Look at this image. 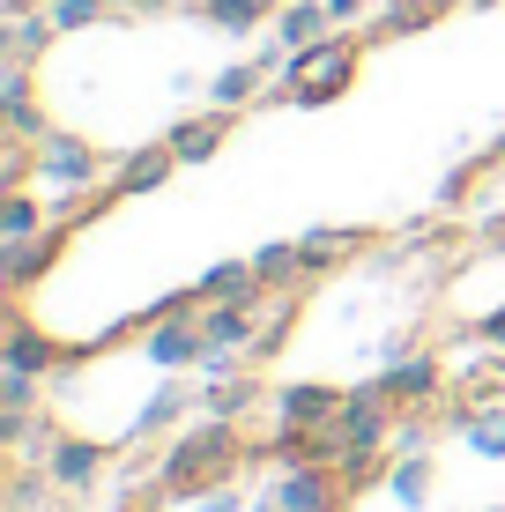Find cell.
<instances>
[{"instance_id":"obj_1","label":"cell","mask_w":505,"mask_h":512,"mask_svg":"<svg viewBox=\"0 0 505 512\" xmlns=\"http://www.w3.org/2000/svg\"><path fill=\"white\" fill-rule=\"evenodd\" d=\"M238 461H246V431H238V416H208V423H194V431H179L164 446V461H156V498L194 505L208 483L238 475Z\"/></svg>"},{"instance_id":"obj_2","label":"cell","mask_w":505,"mask_h":512,"mask_svg":"<svg viewBox=\"0 0 505 512\" xmlns=\"http://www.w3.org/2000/svg\"><path fill=\"white\" fill-rule=\"evenodd\" d=\"M268 498L283 512H342L350 498V483L335 475V461H283L268 475Z\"/></svg>"},{"instance_id":"obj_3","label":"cell","mask_w":505,"mask_h":512,"mask_svg":"<svg viewBox=\"0 0 505 512\" xmlns=\"http://www.w3.org/2000/svg\"><path fill=\"white\" fill-rule=\"evenodd\" d=\"M394 423H402V401H394L379 379H364V386H350V394H342V416H335V431L350 438V446L379 453V446L394 438Z\"/></svg>"},{"instance_id":"obj_4","label":"cell","mask_w":505,"mask_h":512,"mask_svg":"<svg viewBox=\"0 0 505 512\" xmlns=\"http://www.w3.org/2000/svg\"><path fill=\"white\" fill-rule=\"evenodd\" d=\"M142 357L156 364V372H201V357H208L201 312H171V320H149V334H142Z\"/></svg>"},{"instance_id":"obj_5","label":"cell","mask_w":505,"mask_h":512,"mask_svg":"<svg viewBox=\"0 0 505 512\" xmlns=\"http://www.w3.org/2000/svg\"><path fill=\"white\" fill-rule=\"evenodd\" d=\"M67 238H75V223H52V231H38V238H15V245H0V282H8V290H30L38 275H52V268H60Z\"/></svg>"},{"instance_id":"obj_6","label":"cell","mask_w":505,"mask_h":512,"mask_svg":"<svg viewBox=\"0 0 505 512\" xmlns=\"http://www.w3.org/2000/svg\"><path fill=\"white\" fill-rule=\"evenodd\" d=\"M60 364H82V349H60L52 334H38L23 312H8V349H0V372H60Z\"/></svg>"},{"instance_id":"obj_7","label":"cell","mask_w":505,"mask_h":512,"mask_svg":"<svg viewBox=\"0 0 505 512\" xmlns=\"http://www.w3.org/2000/svg\"><path fill=\"white\" fill-rule=\"evenodd\" d=\"M104 438H75V431H60L45 446V468H52V483L67 490V498H75V490H97V475H104Z\"/></svg>"},{"instance_id":"obj_8","label":"cell","mask_w":505,"mask_h":512,"mask_svg":"<svg viewBox=\"0 0 505 512\" xmlns=\"http://www.w3.org/2000/svg\"><path fill=\"white\" fill-rule=\"evenodd\" d=\"M179 416H194V386H186V372H164L156 379V394L142 401V416L119 431V446H142V438H156V431H171Z\"/></svg>"},{"instance_id":"obj_9","label":"cell","mask_w":505,"mask_h":512,"mask_svg":"<svg viewBox=\"0 0 505 512\" xmlns=\"http://www.w3.org/2000/svg\"><path fill=\"white\" fill-rule=\"evenodd\" d=\"M379 386H387V394L402 401V409H431V401L446 394V364L416 349V357H394L387 372H379Z\"/></svg>"},{"instance_id":"obj_10","label":"cell","mask_w":505,"mask_h":512,"mask_svg":"<svg viewBox=\"0 0 505 512\" xmlns=\"http://www.w3.org/2000/svg\"><path fill=\"white\" fill-rule=\"evenodd\" d=\"M260 305H238V297H223V305H201V334L208 349H238V357H253L260 349Z\"/></svg>"},{"instance_id":"obj_11","label":"cell","mask_w":505,"mask_h":512,"mask_svg":"<svg viewBox=\"0 0 505 512\" xmlns=\"http://www.w3.org/2000/svg\"><path fill=\"white\" fill-rule=\"evenodd\" d=\"M179 171V156H171V141H156V149H134V156H119V171L104 186H112V201H134V193H156Z\"/></svg>"},{"instance_id":"obj_12","label":"cell","mask_w":505,"mask_h":512,"mask_svg":"<svg viewBox=\"0 0 505 512\" xmlns=\"http://www.w3.org/2000/svg\"><path fill=\"white\" fill-rule=\"evenodd\" d=\"M194 290H201V305H223V297H238V305H268V297H275L268 282H260L253 260H216V268H208Z\"/></svg>"},{"instance_id":"obj_13","label":"cell","mask_w":505,"mask_h":512,"mask_svg":"<svg viewBox=\"0 0 505 512\" xmlns=\"http://www.w3.org/2000/svg\"><path fill=\"white\" fill-rule=\"evenodd\" d=\"M268 75H275V67L260 60V52H253V60H231L216 82H208V104H216V112H246V104H260Z\"/></svg>"},{"instance_id":"obj_14","label":"cell","mask_w":505,"mask_h":512,"mask_svg":"<svg viewBox=\"0 0 505 512\" xmlns=\"http://www.w3.org/2000/svg\"><path fill=\"white\" fill-rule=\"evenodd\" d=\"M275 416L298 423V431H320V423H335V416H342V394H335V386L298 379V386H283V394H275Z\"/></svg>"},{"instance_id":"obj_15","label":"cell","mask_w":505,"mask_h":512,"mask_svg":"<svg viewBox=\"0 0 505 512\" xmlns=\"http://www.w3.org/2000/svg\"><path fill=\"white\" fill-rule=\"evenodd\" d=\"M164 141H171V156H179V164H208V156H216L223 141H231V112H201V119H179V127H171Z\"/></svg>"},{"instance_id":"obj_16","label":"cell","mask_w":505,"mask_h":512,"mask_svg":"<svg viewBox=\"0 0 505 512\" xmlns=\"http://www.w3.org/2000/svg\"><path fill=\"white\" fill-rule=\"evenodd\" d=\"M275 45H290V52H305V45H320L327 30H335V15H327V0H283V15H275Z\"/></svg>"},{"instance_id":"obj_17","label":"cell","mask_w":505,"mask_h":512,"mask_svg":"<svg viewBox=\"0 0 505 512\" xmlns=\"http://www.w3.org/2000/svg\"><path fill=\"white\" fill-rule=\"evenodd\" d=\"M275 15H283V0H201V23L231 30V38H253V30H268Z\"/></svg>"},{"instance_id":"obj_18","label":"cell","mask_w":505,"mask_h":512,"mask_svg":"<svg viewBox=\"0 0 505 512\" xmlns=\"http://www.w3.org/2000/svg\"><path fill=\"white\" fill-rule=\"evenodd\" d=\"M253 268H260V282H268L275 297H283V290H298V282L312 275V268H305V245H298V238H275V245H260V253H253Z\"/></svg>"},{"instance_id":"obj_19","label":"cell","mask_w":505,"mask_h":512,"mask_svg":"<svg viewBox=\"0 0 505 512\" xmlns=\"http://www.w3.org/2000/svg\"><path fill=\"white\" fill-rule=\"evenodd\" d=\"M387 490H394V505L424 512V505H431V453H394V468H387Z\"/></svg>"},{"instance_id":"obj_20","label":"cell","mask_w":505,"mask_h":512,"mask_svg":"<svg viewBox=\"0 0 505 512\" xmlns=\"http://www.w3.org/2000/svg\"><path fill=\"white\" fill-rule=\"evenodd\" d=\"M461 431L468 453H483V461H505V409H468V416H446Z\"/></svg>"},{"instance_id":"obj_21","label":"cell","mask_w":505,"mask_h":512,"mask_svg":"<svg viewBox=\"0 0 505 512\" xmlns=\"http://www.w3.org/2000/svg\"><path fill=\"white\" fill-rule=\"evenodd\" d=\"M52 38H60V23H52L45 8H30V15H8V38H0V52H8V60H38Z\"/></svg>"},{"instance_id":"obj_22","label":"cell","mask_w":505,"mask_h":512,"mask_svg":"<svg viewBox=\"0 0 505 512\" xmlns=\"http://www.w3.org/2000/svg\"><path fill=\"white\" fill-rule=\"evenodd\" d=\"M298 245H305V268H312V275H327V268H342V260H350L357 245H364V231H305Z\"/></svg>"},{"instance_id":"obj_23","label":"cell","mask_w":505,"mask_h":512,"mask_svg":"<svg viewBox=\"0 0 505 512\" xmlns=\"http://www.w3.org/2000/svg\"><path fill=\"white\" fill-rule=\"evenodd\" d=\"M431 23H439V0H394L372 23V38H409V30H431Z\"/></svg>"},{"instance_id":"obj_24","label":"cell","mask_w":505,"mask_h":512,"mask_svg":"<svg viewBox=\"0 0 505 512\" xmlns=\"http://www.w3.org/2000/svg\"><path fill=\"white\" fill-rule=\"evenodd\" d=\"M45 231V208H38V193H8L0 201V245H15V238H38Z\"/></svg>"},{"instance_id":"obj_25","label":"cell","mask_w":505,"mask_h":512,"mask_svg":"<svg viewBox=\"0 0 505 512\" xmlns=\"http://www.w3.org/2000/svg\"><path fill=\"white\" fill-rule=\"evenodd\" d=\"M253 401H260V386H253V379H223V386H201V409H208V416H246Z\"/></svg>"},{"instance_id":"obj_26","label":"cell","mask_w":505,"mask_h":512,"mask_svg":"<svg viewBox=\"0 0 505 512\" xmlns=\"http://www.w3.org/2000/svg\"><path fill=\"white\" fill-rule=\"evenodd\" d=\"M45 15L60 23V38H75V30H97L112 8H104V0H45Z\"/></svg>"},{"instance_id":"obj_27","label":"cell","mask_w":505,"mask_h":512,"mask_svg":"<svg viewBox=\"0 0 505 512\" xmlns=\"http://www.w3.org/2000/svg\"><path fill=\"white\" fill-rule=\"evenodd\" d=\"M431 431H439V423H431L424 409H402V423H394L387 446H394V453H431Z\"/></svg>"},{"instance_id":"obj_28","label":"cell","mask_w":505,"mask_h":512,"mask_svg":"<svg viewBox=\"0 0 505 512\" xmlns=\"http://www.w3.org/2000/svg\"><path fill=\"white\" fill-rule=\"evenodd\" d=\"M194 512H253V498H246L238 475H223V483H208L201 498H194Z\"/></svg>"},{"instance_id":"obj_29","label":"cell","mask_w":505,"mask_h":512,"mask_svg":"<svg viewBox=\"0 0 505 512\" xmlns=\"http://www.w3.org/2000/svg\"><path fill=\"white\" fill-rule=\"evenodd\" d=\"M483 171H498L491 156H476V164H454V171H446V186H439V201H446V208H461V201H468V186H476Z\"/></svg>"},{"instance_id":"obj_30","label":"cell","mask_w":505,"mask_h":512,"mask_svg":"<svg viewBox=\"0 0 505 512\" xmlns=\"http://www.w3.org/2000/svg\"><path fill=\"white\" fill-rule=\"evenodd\" d=\"M327 15H335V30H357L372 15V0H327Z\"/></svg>"},{"instance_id":"obj_31","label":"cell","mask_w":505,"mask_h":512,"mask_svg":"<svg viewBox=\"0 0 505 512\" xmlns=\"http://www.w3.org/2000/svg\"><path fill=\"white\" fill-rule=\"evenodd\" d=\"M476 342H483V349H505V305H498V312H483V320H476Z\"/></svg>"},{"instance_id":"obj_32","label":"cell","mask_w":505,"mask_h":512,"mask_svg":"<svg viewBox=\"0 0 505 512\" xmlns=\"http://www.w3.org/2000/svg\"><path fill=\"white\" fill-rule=\"evenodd\" d=\"M476 238H483V245H498V253H505V216H476Z\"/></svg>"},{"instance_id":"obj_33","label":"cell","mask_w":505,"mask_h":512,"mask_svg":"<svg viewBox=\"0 0 505 512\" xmlns=\"http://www.w3.org/2000/svg\"><path fill=\"white\" fill-rule=\"evenodd\" d=\"M104 8H164V0H104Z\"/></svg>"},{"instance_id":"obj_34","label":"cell","mask_w":505,"mask_h":512,"mask_svg":"<svg viewBox=\"0 0 505 512\" xmlns=\"http://www.w3.org/2000/svg\"><path fill=\"white\" fill-rule=\"evenodd\" d=\"M0 8H8V15H30V8H38V0H0Z\"/></svg>"},{"instance_id":"obj_35","label":"cell","mask_w":505,"mask_h":512,"mask_svg":"<svg viewBox=\"0 0 505 512\" xmlns=\"http://www.w3.org/2000/svg\"><path fill=\"white\" fill-rule=\"evenodd\" d=\"M253 512H283V505H275V498H268V490H260V498H253Z\"/></svg>"},{"instance_id":"obj_36","label":"cell","mask_w":505,"mask_h":512,"mask_svg":"<svg viewBox=\"0 0 505 512\" xmlns=\"http://www.w3.org/2000/svg\"><path fill=\"white\" fill-rule=\"evenodd\" d=\"M491 164H498V171H505V134H498V141H491Z\"/></svg>"},{"instance_id":"obj_37","label":"cell","mask_w":505,"mask_h":512,"mask_svg":"<svg viewBox=\"0 0 505 512\" xmlns=\"http://www.w3.org/2000/svg\"><path fill=\"white\" fill-rule=\"evenodd\" d=\"M454 8H498V0H454Z\"/></svg>"},{"instance_id":"obj_38","label":"cell","mask_w":505,"mask_h":512,"mask_svg":"<svg viewBox=\"0 0 505 512\" xmlns=\"http://www.w3.org/2000/svg\"><path fill=\"white\" fill-rule=\"evenodd\" d=\"M45 512H60V505H45Z\"/></svg>"},{"instance_id":"obj_39","label":"cell","mask_w":505,"mask_h":512,"mask_svg":"<svg viewBox=\"0 0 505 512\" xmlns=\"http://www.w3.org/2000/svg\"><path fill=\"white\" fill-rule=\"evenodd\" d=\"M491 512H505V505H491Z\"/></svg>"}]
</instances>
